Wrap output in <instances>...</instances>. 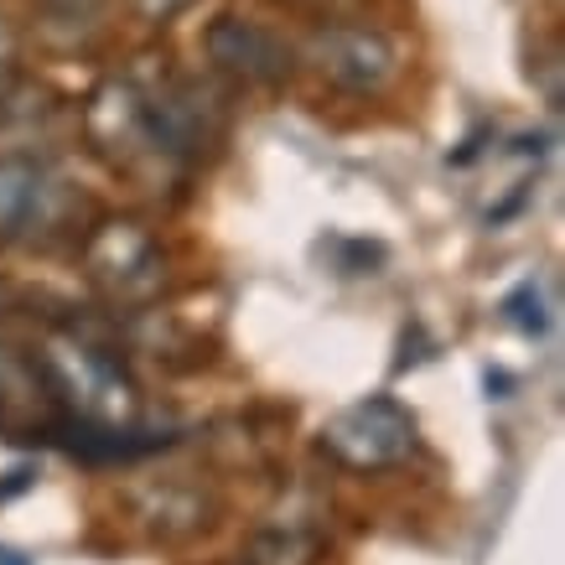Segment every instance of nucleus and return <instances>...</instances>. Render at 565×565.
Returning <instances> with one entry per match:
<instances>
[{"instance_id": "5", "label": "nucleus", "mask_w": 565, "mask_h": 565, "mask_svg": "<svg viewBox=\"0 0 565 565\" xmlns=\"http://www.w3.org/2000/svg\"><path fill=\"white\" fill-rule=\"evenodd\" d=\"M307 63L343 94H384L399 78V47L369 21H327L307 36Z\"/></svg>"}, {"instance_id": "4", "label": "nucleus", "mask_w": 565, "mask_h": 565, "mask_svg": "<svg viewBox=\"0 0 565 565\" xmlns=\"http://www.w3.org/2000/svg\"><path fill=\"white\" fill-rule=\"evenodd\" d=\"M322 446L353 472H384L415 451V415L394 394H369L327 420Z\"/></svg>"}, {"instance_id": "7", "label": "nucleus", "mask_w": 565, "mask_h": 565, "mask_svg": "<svg viewBox=\"0 0 565 565\" xmlns=\"http://www.w3.org/2000/svg\"><path fill=\"white\" fill-rule=\"evenodd\" d=\"M203 52L207 63L239 88H280L286 78L296 73V52L249 17H218L213 26L203 32Z\"/></svg>"}, {"instance_id": "15", "label": "nucleus", "mask_w": 565, "mask_h": 565, "mask_svg": "<svg viewBox=\"0 0 565 565\" xmlns=\"http://www.w3.org/2000/svg\"><path fill=\"white\" fill-rule=\"evenodd\" d=\"M0 565H32V561H26L21 550H6V545H0Z\"/></svg>"}, {"instance_id": "2", "label": "nucleus", "mask_w": 565, "mask_h": 565, "mask_svg": "<svg viewBox=\"0 0 565 565\" xmlns=\"http://www.w3.org/2000/svg\"><path fill=\"white\" fill-rule=\"evenodd\" d=\"M73 415L63 374L52 359H36L17 343H0V441L11 446H52Z\"/></svg>"}, {"instance_id": "6", "label": "nucleus", "mask_w": 565, "mask_h": 565, "mask_svg": "<svg viewBox=\"0 0 565 565\" xmlns=\"http://www.w3.org/2000/svg\"><path fill=\"white\" fill-rule=\"evenodd\" d=\"M84 265H88V280H94L115 307H146V301L161 291V280H167L161 244L130 218L99 223L84 244Z\"/></svg>"}, {"instance_id": "14", "label": "nucleus", "mask_w": 565, "mask_h": 565, "mask_svg": "<svg viewBox=\"0 0 565 565\" xmlns=\"http://www.w3.org/2000/svg\"><path fill=\"white\" fill-rule=\"evenodd\" d=\"M32 482H36V467H11V472H6V482H0V503H11L17 493H26Z\"/></svg>"}, {"instance_id": "8", "label": "nucleus", "mask_w": 565, "mask_h": 565, "mask_svg": "<svg viewBox=\"0 0 565 565\" xmlns=\"http://www.w3.org/2000/svg\"><path fill=\"white\" fill-rule=\"evenodd\" d=\"M57 125H63V104L42 84H26L21 73L11 84H0V151L47 156V140L57 136Z\"/></svg>"}, {"instance_id": "12", "label": "nucleus", "mask_w": 565, "mask_h": 565, "mask_svg": "<svg viewBox=\"0 0 565 565\" xmlns=\"http://www.w3.org/2000/svg\"><path fill=\"white\" fill-rule=\"evenodd\" d=\"M17 73H21V36L11 26V17L0 11V84H11Z\"/></svg>"}, {"instance_id": "10", "label": "nucleus", "mask_w": 565, "mask_h": 565, "mask_svg": "<svg viewBox=\"0 0 565 565\" xmlns=\"http://www.w3.org/2000/svg\"><path fill=\"white\" fill-rule=\"evenodd\" d=\"M249 555H255L249 565H311L322 555V540L311 530H296V524H275L259 534Z\"/></svg>"}, {"instance_id": "9", "label": "nucleus", "mask_w": 565, "mask_h": 565, "mask_svg": "<svg viewBox=\"0 0 565 565\" xmlns=\"http://www.w3.org/2000/svg\"><path fill=\"white\" fill-rule=\"evenodd\" d=\"M32 6L47 42L57 47H84L88 36L104 32V17H109V0H32Z\"/></svg>"}, {"instance_id": "1", "label": "nucleus", "mask_w": 565, "mask_h": 565, "mask_svg": "<svg viewBox=\"0 0 565 565\" xmlns=\"http://www.w3.org/2000/svg\"><path fill=\"white\" fill-rule=\"evenodd\" d=\"M84 140L109 172L167 182L218 140L223 115L192 78L172 73H115L84 99Z\"/></svg>"}, {"instance_id": "13", "label": "nucleus", "mask_w": 565, "mask_h": 565, "mask_svg": "<svg viewBox=\"0 0 565 565\" xmlns=\"http://www.w3.org/2000/svg\"><path fill=\"white\" fill-rule=\"evenodd\" d=\"M188 6H192V0H136V11L146 21H172L177 11H188Z\"/></svg>"}, {"instance_id": "11", "label": "nucleus", "mask_w": 565, "mask_h": 565, "mask_svg": "<svg viewBox=\"0 0 565 565\" xmlns=\"http://www.w3.org/2000/svg\"><path fill=\"white\" fill-rule=\"evenodd\" d=\"M503 317L524 332V338H540L550 327V317H545V291L534 286V280H524V286H514V291L503 296Z\"/></svg>"}, {"instance_id": "3", "label": "nucleus", "mask_w": 565, "mask_h": 565, "mask_svg": "<svg viewBox=\"0 0 565 565\" xmlns=\"http://www.w3.org/2000/svg\"><path fill=\"white\" fill-rule=\"evenodd\" d=\"M73 188L47 156L0 151V244H47L73 218Z\"/></svg>"}]
</instances>
